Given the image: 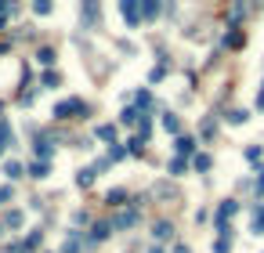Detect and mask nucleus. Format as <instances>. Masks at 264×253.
Listing matches in <instances>:
<instances>
[{
	"mask_svg": "<svg viewBox=\"0 0 264 253\" xmlns=\"http://www.w3.org/2000/svg\"><path fill=\"white\" fill-rule=\"evenodd\" d=\"M72 112H87V109L80 105V98H66L62 105H54V116H58V120H69Z\"/></svg>",
	"mask_w": 264,
	"mask_h": 253,
	"instance_id": "obj_1",
	"label": "nucleus"
},
{
	"mask_svg": "<svg viewBox=\"0 0 264 253\" xmlns=\"http://www.w3.org/2000/svg\"><path fill=\"white\" fill-rule=\"evenodd\" d=\"M178 152H192V138H178Z\"/></svg>",
	"mask_w": 264,
	"mask_h": 253,
	"instance_id": "obj_12",
	"label": "nucleus"
},
{
	"mask_svg": "<svg viewBox=\"0 0 264 253\" xmlns=\"http://www.w3.org/2000/svg\"><path fill=\"white\" fill-rule=\"evenodd\" d=\"M196 170H210V156H196Z\"/></svg>",
	"mask_w": 264,
	"mask_h": 253,
	"instance_id": "obj_13",
	"label": "nucleus"
},
{
	"mask_svg": "<svg viewBox=\"0 0 264 253\" xmlns=\"http://www.w3.org/2000/svg\"><path fill=\"white\" fill-rule=\"evenodd\" d=\"M123 14H127V22H130V25H138V18H142V14H138V4H134V0H127V4H123Z\"/></svg>",
	"mask_w": 264,
	"mask_h": 253,
	"instance_id": "obj_2",
	"label": "nucleus"
},
{
	"mask_svg": "<svg viewBox=\"0 0 264 253\" xmlns=\"http://www.w3.org/2000/svg\"><path fill=\"white\" fill-rule=\"evenodd\" d=\"M170 232H174V228H170V225H166V221H160V225H156V239H166V235H170Z\"/></svg>",
	"mask_w": 264,
	"mask_h": 253,
	"instance_id": "obj_8",
	"label": "nucleus"
},
{
	"mask_svg": "<svg viewBox=\"0 0 264 253\" xmlns=\"http://www.w3.org/2000/svg\"><path fill=\"white\" fill-rule=\"evenodd\" d=\"M90 181H94V170H80L76 174V185H90Z\"/></svg>",
	"mask_w": 264,
	"mask_h": 253,
	"instance_id": "obj_6",
	"label": "nucleus"
},
{
	"mask_svg": "<svg viewBox=\"0 0 264 253\" xmlns=\"http://www.w3.org/2000/svg\"><path fill=\"white\" fill-rule=\"evenodd\" d=\"M108 235V225H94V239H105Z\"/></svg>",
	"mask_w": 264,
	"mask_h": 253,
	"instance_id": "obj_16",
	"label": "nucleus"
},
{
	"mask_svg": "<svg viewBox=\"0 0 264 253\" xmlns=\"http://www.w3.org/2000/svg\"><path fill=\"white\" fill-rule=\"evenodd\" d=\"M134 221H138V210H127V214H120V217H116V228H130Z\"/></svg>",
	"mask_w": 264,
	"mask_h": 253,
	"instance_id": "obj_3",
	"label": "nucleus"
},
{
	"mask_svg": "<svg viewBox=\"0 0 264 253\" xmlns=\"http://www.w3.org/2000/svg\"><path fill=\"white\" fill-rule=\"evenodd\" d=\"M48 174V163H33V177H44Z\"/></svg>",
	"mask_w": 264,
	"mask_h": 253,
	"instance_id": "obj_15",
	"label": "nucleus"
},
{
	"mask_svg": "<svg viewBox=\"0 0 264 253\" xmlns=\"http://www.w3.org/2000/svg\"><path fill=\"white\" fill-rule=\"evenodd\" d=\"M217 253H228L232 250V235H228V228H224V235H221V239H217V246H214Z\"/></svg>",
	"mask_w": 264,
	"mask_h": 253,
	"instance_id": "obj_4",
	"label": "nucleus"
},
{
	"mask_svg": "<svg viewBox=\"0 0 264 253\" xmlns=\"http://www.w3.org/2000/svg\"><path fill=\"white\" fill-rule=\"evenodd\" d=\"M123 196H127V192H120V188H116V192H108V206H120Z\"/></svg>",
	"mask_w": 264,
	"mask_h": 253,
	"instance_id": "obj_9",
	"label": "nucleus"
},
{
	"mask_svg": "<svg viewBox=\"0 0 264 253\" xmlns=\"http://www.w3.org/2000/svg\"><path fill=\"white\" fill-rule=\"evenodd\" d=\"M257 192H264V174H260V181H257Z\"/></svg>",
	"mask_w": 264,
	"mask_h": 253,
	"instance_id": "obj_18",
	"label": "nucleus"
},
{
	"mask_svg": "<svg viewBox=\"0 0 264 253\" xmlns=\"http://www.w3.org/2000/svg\"><path fill=\"white\" fill-rule=\"evenodd\" d=\"M163 127H166V130H178L181 123H178V116H163Z\"/></svg>",
	"mask_w": 264,
	"mask_h": 253,
	"instance_id": "obj_11",
	"label": "nucleus"
},
{
	"mask_svg": "<svg viewBox=\"0 0 264 253\" xmlns=\"http://www.w3.org/2000/svg\"><path fill=\"white\" fill-rule=\"evenodd\" d=\"M11 199V188H0V203H8Z\"/></svg>",
	"mask_w": 264,
	"mask_h": 253,
	"instance_id": "obj_17",
	"label": "nucleus"
},
{
	"mask_svg": "<svg viewBox=\"0 0 264 253\" xmlns=\"http://www.w3.org/2000/svg\"><path fill=\"white\" fill-rule=\"evenodd\" d=\"M40 62H44V65H51V62H54V51H51V47H44V51H40Z\"/></svg>",
	"mask_w": 264,
	"mask_h": 253,
	"instance_id": "obj_10",
	"label": "nucleus"
},
{
	"mask_svg": "<svg viewBox=\"0 0 264 253\" xmlns=\"http://www.w3.org/2000/svg\"><path fill=\"white\" fill-rule=\"evenodd\" d=\"M98 138H105V141H116V127H112V123L98 127Z\"/></svg>",
	"mask_w": 264,
	"mask_h": 253,
	"instance_id": "obj_5",
	"label": "nucleus"
},
{
	"mask_svg": "<svg viewBox=\"0 0 264 253\" xmlns=\"http://www.w3.org/2000/svg\"><path fill=\"white\" fill-rule=\"evenodd\" d=\"M58 83H62L58 72H44V87H58Z\"/></svg>",
	"mask_w": 264,
	"mask_h": 253,
	"instance_id": "obj_7",
	"label": "nucleus"
},
{
	"mask_svg": "<svg viewBox=\"0 0 264 253\" xmlns=\"http://www.w3.org/2000/svg\"><path fill=\"white\" fill-rule=\"evenodd\" d=\"M8 177H22V163H8Z\"/></svg>",
	"mask_w": 264,
	"mask_h": 253,
	"instance_id": "obj_14",
	"label": "nucleus"
}]
</instances>
